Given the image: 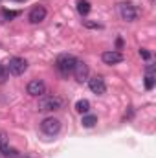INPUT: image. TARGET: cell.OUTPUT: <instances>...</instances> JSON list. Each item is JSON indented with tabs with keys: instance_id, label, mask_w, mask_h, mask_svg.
Listing matches in <instances>:
<instances>
[{
	"instance_id": "cell-1",
	"label": "cell",
	"mask_w": 156,
	"mask_h": 158,
	"mask_svg": "<svg viewBox=\"0 0 156 158\" xmlns=\"http://www.w3.org/2000/svg\"><path fill=\"white\" fill-rule=\"evenodd\" d=\"M77 59L70 53H61L57 59H55V68L59 70V74L63 77H68L72 72H74V66H76Z\"/></svg>"
},
{
	"instance_id": "cell-2",
	"label": "cell",
	"mask_w": 156,
	"mask_h": 158,
	"mask_svg": "<svg viewBox=\"0 0 156 158\" xmlns=\"http://www.w3.org/2000/svg\"><path fill=\"white\" fill-rule=\"evenodd\" d=\"M63 105V99L57 96H40L39 99V110L40 112H53L59 110Z\"/></svg>"
},
{
	"instance_id": "cell-3",
	"label": "cell",
	"mask_w": 156,
	"mask_h": 158,
	"mask_svg": "<svg viewBox=\"0 0 156 158\" xmlns=\"http://www.w3.org/2000/svg\"><path fill=\"white\" fill-rule=\"evenodd\" d=\"M6 70L11 76H22L28 70V61L22 59V57H11L6 64Z\"/></svg>"
},
{
	"instance_id": "cell-4",
	"label": "cell",
	"mask_w": 156,
	"mask_h": 158,
	"mask_svg": "<svg viewBox=\"0 0 156 158\" xmlns=\"http://www.w3.org/2000/svg\"><path fill=\"white\" fill-rule=\"evenodd\" d=\"M40 129H42L44 134H48V136H55V134L61 131V121H59L57 118H53V116L44 118L42 121H40Z\"/></svg>"
},
{
	"instance_id": "cell-5",
	"label": "cell",
	"mask_w": 156,
	"mask_h": 158,
	"mask_svg": "<svg viewBox=\"0 0 156 158\" xmlns=\"http://www.w3.org/2000/svg\"><path fill=\"white\" fill-rule=\"evenodd\" d=\"M119 15H121V19H123V20L132 22V20H136V19H138V9H136L132 4L125 2V4H119Z\"/></svg>"
},
{
	"instance_id": "cell-6",
	"label": "cell",
	"mask_w": 156,
	"mask_h": 158,
	"mask_svg": "<svg viewBox=\"0 0 156 158\" xmlns=\"http://www.w3.org/2000/svg\"><path fill=\"white\" fill-rule=\"evenodd\" d=\"M26 92H28L30 96H33V98H40V96L46 92V85H44V81H40V79H31V81L28 83V86H26Z\"/></svg>"
},
{
	"instance_id": "cell-7",
	"label": "cell",
	"mask_w": 156,
	"mask_h": 158,
	"mask_svg": "<svg viewBox=\"0 0 156 158\" xmlns=\"http://www.w3.org/2000/svg\"><path fill=\"white\" fill-rule=\"evenodd\" d=\"M88 86H90V90H92L94 94H97V96H101V94H105V92H107L105 79L101 77V76H96V77L88 79Z\"/></svg>"
},
{
	"instance_id": "cell-8",
	"label": "cell",
	"mask_w": 156,
	"mask_h": 158,
	"mask_svg": "<svg viewBox=\"0 0 156 158\" xmlns=\"http://www.w3.org/2000/svg\"><path fill=\"white\" fill-rule=\"evenodd\" d=\"M46 15H48V11H46V7L44 6H35L31 11H30V22L31 24H39V22H42L44 19H46Z\"/></svg>"
},
{
	"instance_id": "cell-9",
	"label": "cell",
	"mask_w": 156,
	"mask_h": 158,
	"mask_svg": "<svg viewBox=\"0 0 156 158\" xmlns=\"http://www.w3.org/2000/svg\"><path fill=\"white\" fill-rule=\"evenodd\" d=\"M72 74L76 76V79H77L79 83L86 81V79H88V64L83 63V61H77L76 66H74V72H72Z\"/></svg>"
},
{
	"instance_id": "cell-10",
	"label": "cell",
	"mask_w": 156,
	"mask_h": 158,
	"mask_svg": "<svg viewBox=\"0 0 156 158\" xmlns=\"http://www.w3.org/2000/svg\"><path fill=\"white\" fill-rule=\"evenodd\" d=\"M101 59H103V63L105 64H119L121 61H123V55L116 52V50H112V52H103V55H101Z\"/></svg>"
},
{
	"instance_id": "cell-11",
	"label": "cell",
	"mask_w": 156,
	"mask_h": 158,
	"mask_svg": "<svg viewBox=\"0 0 156 158\" xmlns=\"http://www.w3.org/2000/svg\"><path fill=\"white\" fill-rule=\"evenodd\" d=\"M81 123H83V127L90 129V127H94V125L97 123V118H96L94 114H86V116H83V119H81Z\"/></svg>"
},
{
	"instance_id": "cell-12",
	"label": "cell",
	"mask_w": 156,
	"mask_h": 158,
	"mask_svg": "<svg viewBox=\"0 0 156 158\" xmlns=\"http://www.w3.org/2000/svg\"><path fill=\"white\" fill-rule=\"evenodd\" d=\"M77 11L81 15H88L90 13V2L88 0H77Z\"/></svg>"
},
{
	"instance_id": "cell-13",
	"label": "cell",
	"mask_w": 156,
	"mask_h": 158,
	"mask_svg": "<svg viewBox=\"0 0 156 158\" xmlns=\"http://www.w3.org/2000/svg\"><path fill=\"white\" fill-rule=\"evenodd\" d=\"M76 110L81 112V114H86V112L90 110V103H88L86 99H79L77 103H76Z\"/></svg>"
},
{
	"instance_id": "cell-14",
	"label": "cell",
	"mask_w": 156,
	"mask_h": 158,
	"mask_svg": "<svg viewBox=\"0 0 156 158\" xmlns=\"http://www.w3.org/2000/svg\"><path fill=\"white\" fill-rule=\"evenodd\" d=\"M0 153H2L4 156H7V158H18V156H20V155H18V151H17V149H13V147H9V145H6Z\"/></svg>"
},
{
	"instance_id": "cell-15",
	"label": "cell",
	"mask_w": 156,
	"mask_h": 158,
	"mask_svg": "<svg viewBox=\"0 0 156 158\" xmlns=\"http://www.w3.org/2000/svg\"><path fill=\"white\" fill-rule=\"evenodd\" d=\"M153 86H154V76L153 74H147V77H145V88L151 90Z\"/></svg>"
},
{
	"instance_id": "cell-16",
	"label": "cell",
	"mask_w": 156,
	"mask_h": 158,
	"mask_svg": "<svg viewBox=\"0 0 156 158\" xmlns=\"http://www.w3.org/2000/svg\"><path fill=\"white\" fill-rule=\"evenodd\" d=\"M7 70H6V66H2L0 64V83H6V79H7Z\"/></svg>"
},
{
	"instance_id": "cell-17",
	"label": "cell",
	"mask_w": 156,
	"mask_h": 158,
	"mask_svg": "<svg viewBox=\"0 0 156 158\" xmlns=\"http://www.w3.org/2000/svg\"><path fill=\"white\" fill-rule=\"evenodd\" d=\"M6 145H7V138H6V134H0V151H2Z\"/></svg>"
},
{
	"instance_id": "cell-18",
	"label": "cell",
	"mask_w": 156,
	"mask_h": 158,
	"mask_svg": "<svg viewBox=\"0 0 156 158\" xmlns=\"http://www.w3.org/2000/svg\"><path fill=\"white\" fill-rule=\"evenodd\" d=\"M4 15H6L7 19H13V17H17L18 13H17V11H4Z\"/></svg>"
},
{
	"instance_id": "cell-19",
	"label": "cell",
	"mask_w": 156,
	"mask_h": 158,
	"mask_svg": "<svg viewBox=\"0 0 156 158\" xmlns=\"http://www.w3.org/2000/svg\"><path fill=\"white\" fill-rule=\"evenodd\" d=\"M140 55H142L143 59H149V57H151V53H149L147 50H140Z\"/></svg>"
},
{
	"instance_id": "cell-20",
	"label": "cell",
	"mask_w": 156,
	"mask_h": 158,
	"mask_svg": "<svg viewBox=\"0 0 156 158\" xmlns=\"http://www.w3.org/2000/svg\"><path fill=\"white\" fill-rule=\"evenodd\" d=\"M84 26H88V28H101L99 24H94V22H88V20L84 22Z\"/></svg>"
}]
</instances>
